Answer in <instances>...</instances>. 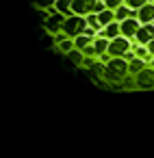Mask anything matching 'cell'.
I'll return each instance as SVG.
<instances>
[{
    "label": "cell",
    "mask_w": 154,
    "mask_h": 158,
    "mask_svg": "<svg viewBox=\"0 0 154 158\" xmlns=\"http://www.w3.org/2000/svg\"><path fill=\"white\" fill-rule=\"evenodd\" d=\"M89 24H87V18H83V15H72V18H67L65 22H63V33L65 35H70V37H78V35H83L85 33V28H87Z\"/></svg>",
    "instance_id": "6da1fadb"
},
{
    "label": "cell",
    "mask_w": 154,
    "mask_h": 158,
    "mask_svg": "<svg viewBox=\"0 0 154 158\" xmlns=\"http://www.w3.org/2000/svg\"><path fill=\"white\" fill-rule=\"evenodd\" d=\"M128 50H130V39H126V37H115V39H111L106 52H109L113 59H117V56H124Z\"/></svg>",
    "instance_id": "7a4b0ae2"
},
{
    "label": "cell",
    "mask_w": 154,
    "mask_h": 158,
    "mask_svg": "<svg viewBox=\"0 0 154 158\" xmlns=\"http://www.w3.org/2000/svg\"><path fill=\"white\" fill-rule=\"evenodd\" d=\"M98 0H72V15H89L93 13Z\"/></svg>",
    "instance_id": "3957f363"
},
{
    "label": "cell",
    "mask_w": 154,
    "mask_h": 158,
    "mask_svg": "<svg viewBox=\"0 0 154 158\" xmlns=\"http://www.w3.org/2000/svg\"><path fill=\"white\" fill-rule=\"evenodd\" d=\"M119 28H122V37L132 39V37H137V33H139V28H141V22H139L137 18H128V20L119 22Z\"/></svg>",
    "instance_id": "277c9868"
},
{
    "label": "cell",
    "mask_w": 154,
    "mask_h": 158,
    "mask_svg": "<svg viewBox=\"0 0 154 158\" xmlns=\"http://www.w3.org/2000/svg\"><path fill=\"white\" fill-rule=\"evenodd\" d=\"M141 46H148L152 39H154V24H141V28H139V33H137V37H135Z\"/></svg>",
    "instance_id": "5b68a950"
},
{
    "label": "cell",
    "mask_w": 154,
    "mask_h": 158,
    "mask_svg": "<svg viewBox=\"0 0 154 158\" xmlns=\"http://www.w3.org/2000/svg\"><path fill=\"white\" fill-rule=\"evenodd\" d=\"M137 20H139L141 24H152V22H154V2L143 5V7L137 11Z\"/></svg>",
    "instance_id": "8992f818"
},
{
    "label": "cell",
    "mask_w": 154,
    "mask_h": 158,
    "mask_svg": "<svg viewBox=\"0 0 154 158\" xmlns=\"http://www.w3.org/2000/svg\"><path fill=\"white\" fill-rule=\"evenodd\" d=\"M100 37H106V39H115V37H122V28H119V22L115 20V22L106 24V26L102 28Z\"/></svg>",
    "instance_id": "52a82bcc"
},
{
    "label": "cell",
    "mask_w": 154,
    "mask_h": 158,
    "mask_svg": "<svg viewBox=\"0 0 154 158\" xmlns=\"http://www.w3.org/2000/svg\"><path fill=\"white\" fill-rule=\"evenodd\" d=\"M98 15V22H100V26L104 28L106 24H111V22H115V11H111V9H104L102 13H96Z\"/></svg>",
    "instance_id": "ba28073f"
},
{
    "label": "cell",
    "mask_w": 154,
    "mask_h": 158,
    "mask_svg": "<svg viewBox=\"0 0 154 158\" xmlns=\"http://www.w3.org/2000/svg\"><path fill=\"white\" fill-rule=\"evenodd\" d=\"M109 44H111V39H106V37H98V39H93V48H96L98 54H104V52L109 50Z\"/></svg>",
    "instance_id": "9c48e42d"
},
{
    "label": "cell",
    "mask_w": 154,
    "mask_h": 158,
    "mask_svg": "<svg viewBox=\"0 0 154 158\" xmlns=\"http://www.w3.org/2000/svg\"><path fill=\"white\" fill-rule=\"evenodd\" d=\"M91 41H93V37H89V35L83 33V35H78V37L74 39V46H76L78 50H85L87 46H91Z\"/></svg>",
    "instance_id": "30bf717a"
},
{
    "label": "cell",
    "mask_w": 154,
    "mask_h": 158,
    "mask_svg": "<svg viewBox=\"0 0 154 158\" xmlns=\"http://www.w3.org/2000/svg\"><path fill=\"white\" fill-rule=\"evenodd\" d=\"M59 13H72V0H57V5Z\"/></svg>",
    "instance_id": "8fae6325"
},
{
    "label": "cell",
    "mask_w": 154,
    "mask_h": 158,
    "mask_svg": "<svg viewBox=\"0 0 154 158\" xmlns=\"http://www.w3.org/2000/svg\"><path fill=\"white\" fill-rule=\"evenodd\" d=\"M87 18V24L91 26V28H96V31H100L102 26H100V22H98V15L96 13H89V15H85Z\"/></svg>",
    "instance_id": "7c38bea8"
},
{
    "label": "cell",
    "mask_w": 154,
    "mask_h": 158,
    "mask_svg": "<svg viewBox=\"0 0 154 158\" xmlns=\"http://www.w3.org/2000/svg\"><path fill=\"white\" fill-rule=\"evenodd\" d=\"M124 2H126V0H104L106 9H111V11H117V9H119Z\"/></svg>",
    "instance_id": "4fadbf2b"
},
{
    "label": "cell",
    "mask_w": 154,
    "mask_h": 158,
    "mask_svg": "<svg viewBox=\"0 0 154 158\" xmlns=\"http://www.w3.org/2000/svg\"><path fill=\"white\" fill-rule=\"evenodd\" d=\"M124 5H128L130 9H135V11H139L143 5H148V0H126V2Z\"/></svg>",
    "instance_id": "5bb4252c"
},
{
    "label": "cell",
    "mask_w": 154,
    "mask_h": 158,
    "mask_svg": "<svg viewBox=\"0 0 154 158\" xmlns=\"http://www.w3.org/2000/svg\"><path fill=\"white\" fill-rule=\"evenodd\" d=\"M141 67H143V61L135 56V59L130 61V72H132V74H137V72H141Z\"/></svg>",
    "instance_id": "9a60e30c"
},
{
    "label": "cell",
    "mask_w": 154,
    "mask_h": 158,
    "mask_svg": "<svg viewBox=\"0 0 154 158\" xmlns=\"http://www.w3.org/2000/svg\"><path fill=\"white\" fill-rule=\"evenodd\" d=\"M124 61H113L111 63V69H115V74H124Z\"/></svg>",
    "instance_id": "2e32d148"
},
{
    "label": "cell",
    "mask_w": 154,
    "mask_h": 158,
    "mask_svg": "<svg viewBox=\"0 0 154 158\" xmlns=\"http://www.w3.org/2000/svg\"><path fill=\"white\" fill-rule=\"evenodd\" d=\"M137 56H139V59H150L148 48H143V46H141V48H137Z\"/></svg>",
    "instance_id": "e0dca14e"
},
{
    "label": "cell",
    "mask_w": 154,
    "mask_h": 158,
    "mask_svg": "<svg viewBox=\"0 0 154 158\" xmlns=\"http://www.w3.org/2000/svg\"><path fill=\"white\" fill-rule=\"evenodd\" d=\"M39 5L48 7V5H57V0H39Z\"/></svg>",
    "instance_id": "ac0fdd59"
},
{
    "label": "cell",
    "mask_w": 154,
    "mask_h": 158,
    "mask_svg": "<svg viewBox=\"0 0 154 158\" xmlns=\"http://www.w3.org/2000/svg\"><path fill=\"white\" fill-rule=\"evenodd\" d=\"M85 54H98V52H96L93 46H87V48H85Z\"/></svg>",
    "instance_id": "d6986e66"
},
{
    "label": "cell",
    "mask_w": 154,
    "mask_h": 158,
    "mask_svg": "<svg viewBox=\"0 0 154 158\" xmlns=\"http://www.w3.org/2000/svg\"><path fill=\"white\" fill-rule=\"evenodd\" d=\"M145 48H148V52H150V54H154V39H152V41H150Z\"/></svg>",
    "instance_id": "ffe728a7"
},
{
    "label": "cell",
    "mask_w": 154,
    "mask_h": 158,
    "mask_svg": "<svg viewBox=\"0 0 154 158\" xmlns=\"http://www.w3.org/2000/svg\"><path fill=\"white\" fill-rule=\"evenodd\" d=\"M124 59H126V61H132V59H135V54H132V52H130V50H128V52H126V54H124Z\"/></svg>",
    "instance_id": "44dd1931"
},
{
    "label": "cell",
    "mask_w": 154,
    "mask_h": 158,
    "mask_svg": "<svg viewBox=\"0 0 154 158\" xmlns=\"http://www.w3.org/2000/svg\"><path fill=\"white\" fill-rule=\"evenodd\" d=\"M61 48H63V50H70V48H72V44H70V41H63V44H61Z\"/></svg>",
    "instance_id": "7402d4cb"
},
{
    "label": "cell",
    "mask_w": 154,
    "mask_h": 158,
    "mask_svg": "<svg viewBox=\"0 0 154 158\" xmlns=\"http://www.w3.org/2000/svg\"><path fill=\"white\" fill-rule=\"evenodd\" d=\"M102 2H104V0H102Z\"/></svg>",
    "instance_id": "603a6c76"
},
{
    "label": "cell",
    "mask_w": 154,
    "mask_h": 158,
    "mask_svg": "<svg viewBox=\"0 0 154 158\" xmlns=\"http://www.w3.org/2000/svg\"><path fill=\"white\" fill-rule=\"evenodd\" d=\"M152 24H154V22H152Z\"/></svg>",
    "instance_id": "cb8c5ba5"
}]
</instances>
